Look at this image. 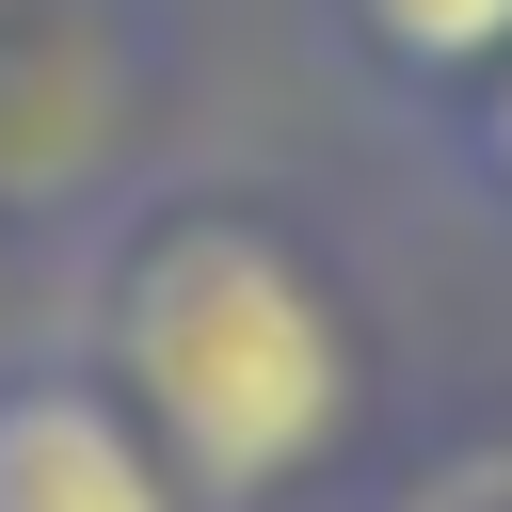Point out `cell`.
<instances>
[{
  "label": "cell",
  "instance_id": "obj_4",
  "mask_svg": "<svg viewBox=\"0 0 512 512\" xmlns=\"http://www.w3.org/2000/svg\"><path fill=\"white\" fill-rule=\"evenodd\" d=\"M416 512H512V464H464L448 496H416Z\"/></svg>",
  "mask_w": 512,
  "mask_h": 512
},
{
  "label": "cell",
  "instance_id": "obj_3",
  "mask_svg": "<svg viewBox=\"0 0 512 512\" xmlns=\"http://www.w3.org/2000/svg\"><path fill=\"white\" fill-rule=\"evenodd\" d=\"M368 32L400 48V64H512V0H368Z\"/></svg>",
  "mask_w": 512,
  "mask_h": 512
},
{
  "label": "cell",
  "instance_id": "obj_1",
  "mask_svg": "<svg viewBox=\"0 0 512 512\" xmlns=\"http://www.w3.org/2000/svg\"><path fill=\"white\" fill-rule=\"evenodd\" d=\"M112 368L144 448L176 464L192 512H256L288 496L336 432H352V336L304 288V256L272 224H160L112 288Z\"/></svg>",
  "mask_w": 512,
  "mask_h": 512
},
{
  "label": "cell",
  "instance_id": "obj_2",
  "mask_svg": "<svg viewBox=\"0 0 512 512\" xmlns=\"http://www.w3.org/2000/svg\"><path fill=\"white\" fill-rule=\"evenodd\" d=\"M0 512H192L128 400L96 384H0Z\"/></svg>",
  "mask_w": 512,
  "mask_h": 512
},
{
  "label": "cell",
  "instance_id": "obj_5",
  "mask_svg": "<svg viewBox=\"0 0 512 512\" xmlns=\"http://www.w3.org/2000/svg\"><path fill=\"white\" fill-rule=\"evenodd\" d=\"M480 144H496V176H512V80H496V112H480Z\"/></svg>",
  "mask_w": 512,
  "mask_h": 512
}]
</instances>
